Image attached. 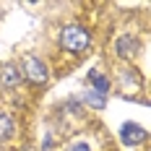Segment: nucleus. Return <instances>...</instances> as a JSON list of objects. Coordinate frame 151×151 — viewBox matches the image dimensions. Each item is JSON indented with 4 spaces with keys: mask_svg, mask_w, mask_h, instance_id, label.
<instances>
[{
    "mask_svg": "<svg viewBox=\"0 0 151 151\" xmlns=\"http://www.w3.org/2000/svg\"><path fill=\"white\" fill-rule=\"evenodd\" d=\"M120 52H122V55H128V52H130V45H128V37H122V39H120Z\"/></svg>",
    "mask_w": 151,
    "mask_h": 151,
    "instance_id": "8",
    "label": "nucleus"
},
{
    "mask_svg": "<svg viewBox=\"0 0 151 151\" xmlns=\"http://www.w3.org/2000/svg\"><path fill=\"white\" fill-rule=\"evenodd\" d=\"M89 78H91V81H94V86H96V89H99V91H107V78H102V76H99V73H91Z\"/></svg>",
    "mask_w": 151,
    "mask_h": 151,
    "instance_id": "6",
    "label": "nucleus"
},
{
    "mask_svg": "<svg viewBox=\"0 0 151 151\" xmlns=\"http://www.w3.org/2000/svg\"><path fill=\"white\" fill-rule=\"evenodd\" d=\"M60 45L70 52H81L89 47V34L81 29V26H65L60 31Z\"/></svg>",
    "mask_w": 151,
    "mask_h": 151,
    "instance_id": "1",
    "label": "nucleus"
},
{
    "mask_svg": "<svg viewBox=\"0 0 151 151\" xmlns=\"http://www.w3.org/2000/svg\"><path fill=\"white\" fill-rule=\"evenodd\" d=\"M11 130H13V125H11V117L0 115V138H8V136H11Z\"/></svg>",
    "mask_w": 151,
    "mask_h": 151,
    "instance_id": "5",
    "label": "nucleus"
},
{
    "mask_svg": "<svg viewBox=\"0 0 151 151\" xmlns=\"http://www.w3.org/2000/svg\"><path fill=\"white\" fill-rule=\"evenodd\" d=\"M24 73L29 76V81H34V83H45L47 81V68L37 58H26L24 60Z\"/></svg>",
    "mask_w": 151,
    "mask_h": 151,
    "instance_id": "2",
    "label": "nucleus"
},
{
    "mask_svg": "<svg viewBox=\"0 0 151 151\" xmlns=\"http://www.w3.org/2000/svg\"><path fill=\"white\" fill-rule=\"evenodd\" d=\"M16 81H18V70H16V65H3V68H0V83L13 86Z\"/></svg>",
    "mask_w": 151,
    "mask_h": 151,
    "instance_id": "4",
    "label": "nucleus"
},
{
    "mask_svg": "<svg viewBox=\"0 0 151 151\" xmlns=\"http://www.w3.org/2000/svg\"><path fill=\"white\" fill-rule=\"evenodd\" d=\"M120 136H122V143L136 146V143H143V141H146V130L138 128V125H133V122H125L122 130H120Z\"/></svg>",
    "mask_w": 151,
    "mask_h": 151,
    "instance_id": "3",
    "label": "nucleus"
},
{
    "mask_svg": "<svg viewBox=\"0 0 151 151\" xmlns=\"http://www.w3.org/2000/svg\"><path fill=\"white\" fill-rule=\"evenodd\" d=\"M68 151H91V149L86 146V143H83V141H78V143H73V146H70Z\"/></svg>",
    "mask_w": 151,
    "mask_h": 151,
    "instance_id": "7",
    "label": "nucleus"
}]
</instances>
